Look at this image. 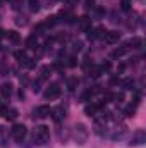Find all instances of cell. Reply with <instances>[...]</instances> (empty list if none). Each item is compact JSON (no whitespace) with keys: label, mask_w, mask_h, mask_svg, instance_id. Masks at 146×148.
I'll use <instances>...</instances> for the list:
<instances>
[{"label":"cell","mask_w":146,"mask_h":148,"mask_svg":"<svg viewBox=\"0 0 146 148\" xmlns=\"http://www.w3.org/2000/svg\"><path fill=\"white\" fill-rule=\"evenodd\" d=\"M35 140H36L40 145H45L50 141V127L48 126H36L35 129Z\"/></svg>","instance_id":"6da1fadb"},{"label":"cell","mask_w":146,"mask_h":148,"mask_svg":"<svg viewBox=\"0 0 146 148\" xmlns=\"http://www.w3.org/2000/svg\"><path fill=\"white\" fill-rule=\"evenodd\" d=\"M74 138H76L77 145H83V143L86 141V138H88V129H86L84 124H76V127H74Z\"/></svg>","instance_id":"7a4b0ae2"},{"label":"cell","mask_w":146,"mask_h":148,"mask_svg":"<svg viewBox=\"0 0 146 148\" xmlns=\"http://www.w3.org/2000/svg\"><path fill=\"white\" fill-rule=\"evenodd\" d=\"M10 134L16 141H23L24 136H26V126L24 124H14L12 129H10Z\"/></svg>","instance_id":"3957f363"},{"label":"cell","mask_w":146,"mask_h":148,"mask_svg":"<svg viewBox=\"0 0 146 148\" xmlns=\"http://www.w3.org/2000/svg\"><path fill=\"white\" fill-rule=\"evenodd\" d=\"M59 95H60V86L57 84V83H52L46 90H45V93H43V97L46 98V100H53V98H59Z\"/></svg>","instance_id":"277c9868"},{"label":"cell","mask_w":146,"mask_h":148,"mask_svg":"<svg viewBox=\"0 0 146 148\" xmlns=\"http://www.w3.org/2000/svg\"><path fill=\"white\" fill-rule=\"evenodd\" d=\"M146 143V133L143 129H138L134 134H132V138H131V147H141V145H145Z\"/></svg>","instance_id":"5b68a950"},{"label":"cell","mask_w":146,"mask_h":148,"mask_svg":"<svg viewBox=\"0 0 146 148\" xmlns=\"http://www.w3.org/2000/svg\"><path fill=\"white\" fill-rule=\"evenodd\" d=\"M50 112H52V109H50L48 105H40V107L35 109L33 117H35V119H45V117H50Z\"/></svg>","instance_id":"8992f818"},{"label":"cell","mask_w":146,"mask_h":148,"mask_svg":"<svg viewBox=\"0 0 146 148\" xmlns=\"http://www.w3.org/2000/svg\"><path fill=\"white\" fill-rule=\"evenodd\" d=\"M131 52V47L127 45V43H124V45H120L119 48H115L113 52H112V57L113 59H119V57H124V55H127Z\"/></svg>","instance_id":"52a82bcc"},{"label":"cell","mask_w":146,"mask_h":148,"mask_svg":"<svg viewBox=\"0 0 146 148\" xmlns=\"http://www.w3.org/2000/svg\"><path fill=\"white\" fill-rule=\"evenodd\" d=\"M50 115L53 117L55 122H60V121L65 119V109H64V107H55V109H52Z\"/></svg>","instance_id":"ba28073f"},{"label":"cell","mask_w":146,"mask_h":148,"mask_svg":"<svg viewBox=\"0 0 146 148\" xmlns=\"http://www.w3.org/2000/svg\"><path fill=\"white\" fill-rule=\"evenodd\" d=\"M77 26H79L83 31L91 29V17H89V16H81V17L77 19Z\"/></svg>","instance_id":"9c48e42d"},{"label":"cell","mask_w":146,"mask_h":148,"mask_svg":"<svg viewBox=\"0 0 146 148\" xmlns=\"http://www.w3.org/2000/svg\"><path fill=\"white\" fill-rule=\"evenodd\" d=\"M108 45H113V43H117L119 40H120V33L119 31H107V35L103 38Z\"/></svg>","instance_id":"30bf717a"},{"label":"cell","mask_w":146,"mask_h":148,"mask_svg":"<svg viewBox=\"0 0 146 148\" xmlns=\"http://www.w3.org/2000/svg\"><path fill=\"white\" fill-rule=\"evenodd\" d=\"M12 91H14V86H12L10 83H2V84H0V95H2V97L9 98V97L12 95Z\"/></svg>","instance_id":"8fae6325"},{"label":"cell","mask_w":146,"mask_h":148,"mask_svg":"<svg viewBox=\"0 0 146 148\" xmlns=\"http://www.w3.org/2000/svg\"><path fill=\"white\" fill-rule=\"evenodd\" d=\"M127 134V127L126 126H120V127H117L115 131H113V134H112V140L115 141V140H120V138H124Z\"/></svg>","instance_id":"7c38bea8"},{"label":"cell","mask_w":146,"mask_h":148,"mask_svg":"<svg viewBox=\"0 0 146 148\" xmlns=\"http://www.w3.org/2000/svg\"><path fill=\"white\" fill-rule=\"evenodd\" d=\"M98 112H100V109H98L95 103H91V105H86V107H84V114H86L88 117H95Z\"/></svg>","instance_id":"4fadbf2b"},{"label":"cell","mask_w":146,"mask_h":148,"mask_svg":"<svg viewBox=\"0 0 146 148\" xmlns=\"http://www.w3.org/2000/svg\"><path fill=\"white\" fill-rule=\"evenodd\" d=\"M127 45H129L131 48H141V47H143V38H139V36L131 38V40L127 41Z\"/></svg>","instance_id":"5bb4252c"},{"label":"cell","mask_w":146,"mask_h":148,"mask_svg":"<svg viewBox=\"0 0 146 148\" xmlns=\"http://www.w3.org/2000/svg\"><path fill=\"white\" fill-rule=\"evenodd\" d=\"M14 57H16L21 64H24V66H26V64H28V60H29V59H28V55H26V52H23V50H17V52L14 53Z\"/></svg>","instance_id":"9a60e30c"},{"label":"cell","mask_w":146,"mask_h":148,"mask_svg":"<svg viewBox=\"0 0 146 148\" xmlns=\"http://www.w3.org/2000/svg\"><path fill=\"white\" fill-rule=\"evenodd\" d=\"M95 133H96V134H100V136H103V134L107 133V126H105V122L96 121V124H95Z\"/></svg>","instance_id":"2e32d148"},{"label":"cell","mask_w":146,"mask_h":148,"mask_svg":"<svg viewBox=\"0 0 146 148\" xmlns=\"http://www.w3.org/2000/svg\"><path fill=\"white\" fill-rule=\"evenodd\" d=\"M124 93L122 91H115V93H112V97H110V102H115V103H122L124 102Z\"/></svg>","instance_id":"e0dca14e"},{"label":"cell","mask_w":146,"mask_h":148,"mask_svg":"<svg viewBox=\"0 0 146 148\" xmlns=\"http://www.w3.org/2000/svg\"><path fill=\"white\" fill-rule=\"evenodd\" d=\"M50 73H52V69H50L48 66H43V67H41V71H40V76H38V77H40L41 81H46V79L50 77Z\"/></svg>","instance_id":"ac0fdd59"},{"label":"cell","mask_w":146,"mask_h":148,"mask_svg":"<svg viewBox=\"0 0 146 148\" xmlns=\"http://www.w3.org/2000/svg\"><path fill=\"white\" fill-rule=\"evenodd\" d=\"M5 36L9 38L12 43H19V40H21L19 33H17V31H14V29H12V31H7V35H5Z\"/></svg>","instance_id":"d6986e66"},{"label":"cell","mask_w":146,"mask_h":148,"mask_svg":"<svg viewBox=\"0 0 146 148\" xmlns=\"http://www.w3.org/2000/svg\"><path fill=\"white\" fill-rule=\"evenodd\" d=\"M26 47H28V48H36V47H38V38H36V35H31V36L26 40Z\"/></svg>","instance_id":"ffe728a7"},{"label":"cell","mask_w":146,"mask_h":148,"mask_svg":"<svg viewBox=\"0 0 146 148\" xmlns=\"http://www.w3.org/2000/svg\"><path fill=\"white\" fill-rule=\"evenodd\" d=\"M120 84H122L126 90H132V88H134V79H132V77H126V79L120 81Z\"/></svg>","instance_id":"44dd1931"},{"label":"cell","mask_w":146,"mask_h":148,"mask_svg":"<svg viewBox=\"0 0 146 148\" xmlns=\"http://www.w3.org/2000/svg\"><path fill=\"white\" fill-rule=\"evenodd\" d=\"M7 121H16L17 119V110L16 109H7V112H5V115H3Z\"/></svg>","instance_id":"7402d4cb"},{"label":"cell","mask_w":146,"mask_h":148,"mask_svg":"<svg viewBox=\"0 0 146 148\" xmlns=\"http://www.w3.org/2000/svg\"><path fill=\"white\" fill-rule=\"evenodd\" d=\"M57 23H59V17H57V16H50V17H46V21H45L43 24H45L46 28H52V26H55Z\"/></svg>","instance_id":"603a6c76"},{"label":"cell","mask_w":146,"mask_h":148,"mask_svg":"<svg viewBox=\"0 0 146 148\" xmlns=\"http://www.w3.org/2000/svg\"><path fill=\"white\" fill-rule=\"evenodd\" d=\"M5 141H7V129L0 126V147H5Z\"/></svg>","instance_id":"cb8c5ba5"},{"label":"cell","mask_w":146,"mask_h":148,"mask_svg":"<svg viewBox=\"0 0 146 148\" xmlns=\"http://www.w3.org/2000/svg\"><path fill=\"white\" fill-rule=\"evenodd\" d=\"M77 86H79V79H77V77H71V79L67 81V88H69L71 91H74Z\"/></svg>","instance_id":"d4e9b609"},{"label":"cell","mask_w":146,"mask_h":148,"mask_svg":"<svg viewBox=\"0 0 146 148\" xmlns=\"http://www.w3.org/2000/svg\"><path fill=\"white\" fill-rule=\"evenodd\" d=\"M100 74H102V67H98V66H91V69H89V76L98 77Z\"/></svg>","instance_id":"484cf974"},{"label":"cell","mask_w":146,"mask_h":148,"mask_svg":"<svg viewBox=\"0 0 146 148\" xmlns=\"http://www.w3.org/2000/svg\"><path fill=\"white\" fill-rule=\"evenodd\" d=\"M29 9H31V12H38L40 10V2L38 0H29Z\"/></svg>","instance_id":"4316f807"},{"label":"cell","mask_w":146,"mask_h":148,"mask_svg":"<svg viewBox=\"0 0 146 148\" xmlns=\"http://www.w3.org/2000/svg\"><path fill=\"white\" fill-rule=\"evenodd\" d=\"M41 83H43V81H41L40 77H38L36 81H33V91H35V93H40V91H41Z\"/></svg>","instance_id":"83f0119b"},{"label":"cell","mask_w":146,"mask_h":148,"mask_svg":"<svg viewBox=\"0 0 146 148\" xmlns=\"http://www.w3.org/2000/svg\"><path fill=\"white\" fill-rule=\"evenodd\" d=\"M122 10H131V0H120Z\"/></svg>","instance_id":"f1b7e54d"},{"label":"cell","mask_w":146,"mask_h":148,"mask_svg":"<svg viewBox=\"0 0 146 148\" xmlns=\"http://www.w3.org/2000/svg\"><path fill=\"white\" fill-rule=\"evenodd\" d=\"M65 66H69V67H76V66H77V59H76V57H69L67 62H65Z\"/></svg>","instance_id":"f546056e"},{"label":"cell","mask_w":146,"mask_h":148,"mask_svg":"<svg viewBox=\"0 0 146 148\" xmlns=\"http://www.w3.org/2000/svg\"><path fill=\"white\" fill-rule=\"evenodd\" d=\"M81 48H83V43H81V41H74L72 43V50L74 52H79Z\"/></svg>","instance_id":"4dcf8cb0"},{"label":"cell","mask_w":146,"mask_h":148,"mask_svg":"<svg viewBox=\"0 0 146 148\" xmlns=\"http://www.w3.org/2000/svg\"><path fill=\"white\" fill-rule=\"evenodd\" d=\"M100 67H102V73H108L110 69H112V64H110V62H105V64L100 66Z\"/></svg>","instance_id":"1f68e13d"},{"label":"cell","mask_w":146,"mask_h":148,"mask_svg":"<svg viewBox=\"0 0 146 148\" xmlns=\"http://www.w3.org/2000/svg\"><path fill=\"white\" fill-rule=\"evenodd\" d=\"M16 24H19V26H24V24H26V17H21V16H17V17H16Z\"/></svg>","instance_id":"d6a6232c"},{"label":"cell","mask_w":146,"mask_h":148,"mask_svg":"<svg viewBox=\"0 0 146 148\" xmlns=\"http://www.w3.org/2000/svg\"><path fill=\"white\" fill-rule=\"evenodd\" d=\"M84 3H86V9H91V10L95 9V2H93V0H86Z\"/></svg>","instance_id":"836d02e7"},{"label":"cell","mask_w":146,"mask_h":148,"mask_svg":"<svg viewBox=\"0 0 146 148\" xmlns=\"http://www.w3.org/2000/svg\"><path fill=\"white\" fill-rule=\"evenodd\" d=\"M124 69H126V66H124V64H120V66L117 67V71H119V73H124Z\"/></svg>","instance_id":"e575fe53"},{"label":"cell","mask_w":146,"mask_h":148,"mask_svg":"<svg viewBox=\"0 0 146 148\" xmlns=\"http://www.w3.org/2000/svg\"><path fill=\"white\" fill-rule=\"evenodd\" d=\"M21 83H23V84H28V76H23V77H21Z\"/></svg>","instance_id":"d590c367"},{"label":"cell","mask_w":146,"mask_h":148,"mask_svg":"<svg viewBox=\"0 0 146 148\" xmlns=\"http://www.w3.org/2000/svg\"><path fill=\"white\" fill-rule=\"evenodd\" d=\"M3 33H5V31H3V29H0V38H3V36H5Z\"/></svg>","instance_id":"8d00e7d4"}]
</instances>
